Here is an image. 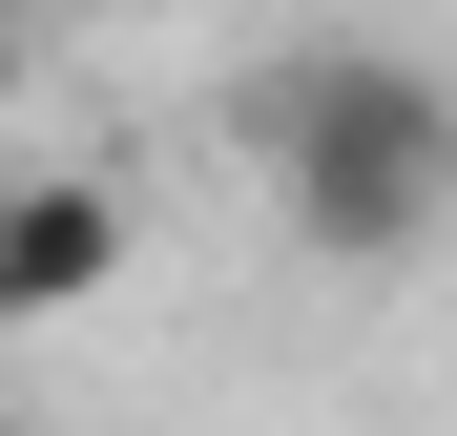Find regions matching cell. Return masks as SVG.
<instances>
[{
  "label": "cell",
  "mask_w": 457,
  "mask_h": 436,
  "mask_svg": "<svg viewBox=\"0 0 457 436\" xmlns=\"http://www.w3.org/2000/svg\"><path fill=\"white\" fill-rule=\"evenodd\" d=\"M0 104H21V42H0Z\"/></svg>",
  "instance_id": "3"
},
{
  "label": "cell",
  "mask_w": 457,
  "mask_h": 436,
  "mask_svg": "<svg viewBox=\"0 0 457 436\" xmlns=\"http://www.w3.org/2000/svg\"><path fill=\"white\" fill-rule=\"evenodd\" d=\"M0 436H42V415H0Z\"/></svg>",
  "instance_id": "4"
},
{
  "label": "cell",
  "mask_w": 457,
  "mask_h": 436,
  "mask_svg": "<svg viewBox=\"0 0 457 436\" xmlns=\"http://www.w3.org/2000/svg\"><path fill=\"white\" fill-rule=\"evenodd\" d=\"M228 145L270 167L291 250H333V270L436 250V208H457V84L395 62V42H270L228 84Z\"/></svg>",
  "instance_id": "1"
},
{
  "label": "cell",
  "mask_w": 457,
  "mask_h": 436,
  "mask_svg": "<svg viewBox=\"0 0 457 436\" xmlns=\"http://www.w3.org/2000/svg\"><path fill=\"white\" fill-rule=\"evenodd\" d=\"M104 270H125V187L104 167H0V333L84 312Z\"/></svg>",
  "instance_id": "2"
}]
</instances>
